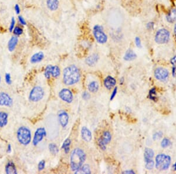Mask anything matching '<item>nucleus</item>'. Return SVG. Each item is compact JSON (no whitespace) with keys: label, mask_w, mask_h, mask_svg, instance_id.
I'll list each match as a JSON object with an SVG mask.
<instances>
[{"label":"nucleus","mask_w":176,"mask_h":174,"mask_svg":"<svg viewBox=\"0 0 176 174\" xmlns=\"http://www.w3.org/2000/svg\"><path fill=\"white\" fill-rule=\"evenodd\" d=\"M148 97L150 100H153V101H157V92L155 88H152L150 91H149V94H148Z\"/></svg>","instance_id":"29"},{"label":"nucleus","mask_w":176,"mask_h":174,"mask_svg":"<svg viewBox=\"0 0 176 174\" xmlns=\"http://www.w3.org/2000/svg\"><path fill=\"white\" fill-rule=\"evenodd\" d=\"M48 148H49V150L51 154H52L53 155H56L58 153V147L56 144H55L54 143H51L49 144Z\"/></svg>","instance_id":"30"},{"label":"nucleus","mask_w":176,"mask_h":174,"mask_svg":"<svg viewBox=\"0 0 176 174\" xmlns=\"http://www.w3.org/2000/svg\"><path fill=\"white\" fill-rule=\"evenodd\" d=\"M169 76V71L163 68H157L154 71V77L159 81H165Z\"/></svg>","instance_id":"10"},{"label":"nucleus","mask_w":176,"mask_h":174,"mask_svg":"<svg viewBox=\"0 0 176 174\" xmlns=\"http://www.w3.org/2000/svg\"><path fill=\"white\" fill-rule=\"evenodd\" d=\"M59 98L63 102L71 103L73 100L72 92L68 88H63L59 93Z\"/></svg>","instance_id":"9"},{"label":"nucleus","mask_w":176,"mask_h":174,"mask_svg":"<svg viewBox=\"0 0 176 174\" xmlns=\"http://www.w3.org/2000/svg\"><path fill=\"white\" fill-rule=\"evenodd\" d=\"M45 91L43 87L35 86L30 91L29 99L31 102H38L44 98Z\"/></svg>","instance_id":"6"},{"label":"nucleus","mask_w":176,"mask_h":174,"mask_svg":"<svg viewBox=\"0 0 176 174\" xmlns=\"http://www.w3.org/2000/svg\"><path fill=\"white\" fill-rule=\"evenodd\" d=\"M46 5L49 10L54 11L58 10L59 2L58 0H46Z\"/></svg>","instance_id":"16"},{"label":"nucleus","mask_w":176,"mask_h":174,"mask_svg":"<svg viewBox=\"0 0 176 174\" xmlns=\"http://www.w3.org/2000/svg\"><path fill=\"white\" fill-rule=\"evenodd\" d=\"M163 136V132L161 131H159L157 132H155L153 135V139L154 141H157L158 140H160Z\"/></svg>","instance_id":"35"},{"label":"nucleus","mask_w":176,"mask_h":174,"mask_svg":"<svg viewBox=\"0 0 176 174\" xmlns=\"http://www.w3.org/2000/svg\"><path fill=\"white\" fill-rule=\"evenodd\" d=\"M82 98L84 100H88V99H89L90 98V95L87 91H85V92H84L82 93Z\"/></svg>","instance_id":"41"},{"label":"nucleus","mask_w":176,"mask_h":174,"mask_svg":"<svg viewBox=\"0 0 176 174\" xmlns=\"http://www.w3.org/2000/svg\"><path fill=\"white\" fill-rule=\"evenodd\" d=\"M170 62L172 65V74L173 77L176 76V56L172 58Z\"/></svg>","instance_id":"31"},{"label":"nucleus","mask_w":176,"mask_h":174,"mask_svg":"<svg viewBox=\"0 0 176 174\" xmlns=\"http://www.w3.org/2000/svg\"><path fill=\"white\" fill-rule=\"evenodd\" d=\"M71 144V140L69 138H67L63 142L62 148L64 149V152L66 154H68L70 151V145Z\"/></svg>","instance_id":"28"},{"label":"nucleus","mask_w":176,"mask_h":174,"mask_svg":"<svg viewBox=\"0 0 176 174\" xmlns=\"http://www.w3.org/2000/svg\"><path fill=\"white\" fill-rule=\"evenodd\" d=\"M14 8L16 14L17 15L19 14V13H20V7H19V5H18V4H15Z\"/></svg>","instance_id":"45"},{"label":"nucleus","mask_w":176,"mask_h":174,"mask_svg":"<svg viewBox=\"0 0 176 174\" xmlns=\"http://www.w3.org/2000/svg\"><path fill=\"white\" fill-rule=\"evenodd\" d=\"M15 24V20L14 17H13L12 19H11V24H10V28H9L10 32H13V30L14 29Z\"/></svg>","instance_id":"40"},{"label":"nucleus","mask_w":176,"mask_h":174,"mask_svg":"<svg viewBox=\"0 0 176 174\" xmlns=\"http://www.w3.org/2000/svg\"><path fill=\"white\" fill-rule=\"evenodd\" d=\"M46 136V131L44 127H40L37 129L35 131L33 140L32 144L35 146H37L40 144L44 139V137Z\"/></svg>","instance_id":"8"},{"label":"nucleus","mask_w":176,"mask_h":174,"mask_svg":"<svg viewBox=\"0 0 176 174\" xmlns=\"http://www.w3.org/2000/svg\"><path fill=\"white\" fill-rule=\"evenodd\" d=\"M155 166L156 169L160 171H166L170 166L172 159L171 157L164 154H158L156 157Z\"/></svg>","instance_id":"4"},{"label":"nucleus","mask_w":176,"mask_h":174,"mask_svg":"<svg viewBox=\"0 0 176 174\" xmlns=\"http://www.w3.org/2000/svg\"><path fill=\"white\" fill-rule=\"evenodd\" d=\"M18 20H19V22H20V24H21L22 25H26V21L22 16H18Z\"/></svg>","instance_id":"44"},{"label":"nucleus","mask_w":176,"mask_h":174,"mask_svg":"<svg viewBox=\"0 0 176 174\" xmlns=\"http://www.w3.org/2000/svg\"><path fill=\"white\" fill-rule=\"evenodd\" d=\"M175 35L176 36V24L175 27Z\"/></svg>","instance_id":"50"},{"label":"nucleus","mask_w":176,"mask_h":174,"mask_svg":"<svg viewBox=\"0 0 176 174\" xmlns=\"http://www.w3.org/2000/svg\"><path fill=\"white\" fill-rule=\"evenodd\" d=\"M102 138L104 142L106 144H108L109 143H110V142L112 140V135L109 131H105L103 133V136L102 137Z\"/></svg>","instance_id":"27"},{"label":"nucleus","mask_w":176,"mask_h":174,"mask_svg":"<svg viewBox=\"0 0 176 174\" xmlns=\"http://www.w3.org/2000/svg\"><path fill=\"white\" fill-rule=\"evenodd\" d=\"M16 138L21 145H28L32 138L31 130L27 127H20L16 132Z\"/></svg>","instance_id":"3"},{"label":"nucleus","mask_w":176,"mask_h":174,"mask_svg":"<svg viewBox=\"0 0 176 174\" xmlns=\"http://www.w3.org/2000/svg\"><path fill=\"white\" fill-rule=\"evenodd\" d=\"M13 104V100L7 93L0 92V106L11 107Z\"/></svg>","instance_id":"11"},{"label":"nucleus","mask_w":176,"mask_h":174,"mask_svg":"<svg viewBox=\"0 0 176 174\" xmlns=\"http://www.w3.org/2000/svg\"><path fill=\"white\" fill-rule=\"evenodd\" d=\"M12 151V146L11 144H8V146H7V153H11Z\"/></svg>","instance_id":"47"},{"label":"nucleus","mask_w":176,"mask_h":174,"mask_svg":"<svg viewBox=\"0 0 176 174\" xmlns=\"http://www.w3.org/2000/svg\"><path fill=\"white\" fill-rule=\"evenodd\" d=\"M170 39V32L166 29L159 30L155 36V41L159 44L167 43Z\"/></svg>","instance_id":"7"},{"label":"nucleus","mask_w":176,"mask_h":174,"mask_svg":"<svg viewBox=\"0 0 176 174\" xmlns=\"http://www.w3.org/2000/svg\"><path fill=\"white\" fill-rule=\"evenodd\" d=\"M45 164H46V162L44 160H42L39 162L38 165V168L40 171L44 170V168L45 167Z\"/></svg>","instance_id":"39"},{"label":"nucleus","mask_w":176,"mask_h":174,"mask_svg":"<svg viewBox=\"0 0 176 174\" xmlns=\"http://www.w3.org/2000/svg\"><path fill=\"white\" fill-rule=\"evenodd\" d=\"M153 26H154L153 22H148L147 25V28L148 29H152L153 28Z\"/></svg>","instance_id":"46"},{"label":"nucleus","mask_w":176,"mask_h":174,"mask_svg":"<svg viewBox=\"0 0 176 174\" xmlns=\"http://www.w3.org/2000/svg\"><path fill=\"white\" fill-rule=\"evenodd\" d=\"M88 90L92 93H96L98 91L99 85L96 81H92L88 85Z\"/></svg>","instance_id":"24"},{"label":"nucleus","mask_w":176,"mask_h":174,"mask_svg":"<svg viewBox=\"0 0 176 174\" xmlns=\"http://www.w3.org/2000/svg\"><path fill=\"white\" fill-rule=\"evenodd\" d=\"M58 118L60 125L63 128L66 127L68 124L69 120V117L68 113L64 110H60L59 112Z\"/></svg>","instance_id":"12"},{"label":"nucleus","mask_w":176,"mask_h":174,"mask_svg":"<svg viewBox=\"0 0 176 174\" xmlns=\"http://www.w3.org/2000/svg\"><path fill=\"white\" fill-rule=\"evenodd\" d=\"M93 34L96 41L99 44H104L107 42L108 38L102 26L99 25H95L93 28Z\"/></svg>","instance_id":"5"},{"label":"nucleus","mask_w":176,"mask_h":174,"mask_svg":"<svg viewBox=\"0 0 176 174\" xmlns=\"http://www.w3.org/2000/svg\"><path fill=\"white\" fill-rule=\"evenodd\" d=\"M44 76L45 77V78H46L47 79H49L51 77V72H50V68H49V66H47V67L45 68V72H44Z\"/></svg>","instance_id":"38"},{"label":"nucleus","mask_w":176,"mask_h":174,"mask_svg":"<svg viewBox=\"0 0 176 174\" xmlns=\"http://www.w3.org/2000/svg\"><path fill=\"white\" fill-rule=\"evenodd\" d=\"M44 58V54L43 52H39L34 54L30 59L31 63H37L41 62Z\"/></svg>","instance_id":"17"},{"label":"nucleus","mask_w":176,"mask_h":174,"mask_svg":"<svg viewBox=\"0 0 176 174\" xmlns=\"http://www.w3.org/2000/svg\"><path fill=\"white\" fill-rule=\"evenodd\" d=\"M117 87H115V88H114V90H113V92H112V94H111V96H110V100H112L115 97V96H116V94H117Z\"/></svg>","instance_id":"43"},{"label":"nucleus","mask_w":176,"mask_h":174,"mask_svg":"<svg viewBox=\"0 0 176 174\" xmlns=\"http://www.w3.org/2000/svg\"><path fill=\"white\" fill-rule=\"evenodd\" d=\"M167 20L169 22L174 23L176 22V9H172L167 15Z\"/></svg>","instance_id":"25"},{"label":"nucleus","mask_w":176,"mask_h":174,"mask_svg":"<svg viewBox=\"0 0 176 174\" xmlns=\"http://www.w3.org/2000/svg\"><path fill=\"white\" fill-rule=\"evenodd\" d=\"M116 81L115 79L112 76H107L104 80V85L108 90H111L115 86Z\"/></svg>","instance_id":"14"},{"label":"nucleus","mask_w":176,"mask_h":174,"mask_svg":"<svg viewBox=\"0 0 176 174\" xmlns=\"http://www.w3.org/2000/svg\"><path fill=\"white\" fill-rule=\"evenodd\" d=\"M5 82L7 85H11L12 84V80H11V74L10 73H7L5 75Z\"/></svg>","instance_id":"36"},{"label":"nucleus","mask_w":176,"mask_h":174,"mask_svg":"<svg viewBox=\"0 0 176 174\" xmlns=\"http://www.w3.org/2000/svg\"><path fill=\"white\" fill-rule=\"evenodd\" d=\"M13 33L16 36H19L22 34L23 30L22 29H21L20 27H16L14 28V29L13 30Z\"/></svg>","instance_id":"37"},{"label":"nucleus","mask_w":176,"mask_h":174,"mask_svg":"<svg viewBox=\"0 0 176 174\" xmlns=\"http://www.w3.org/2000/svg\"><path fill=\"white\" fill-rule=\"evenodd\" d=\"M136 58L137 55L131 49H129L128 51H127L124 56V59L126 61H132Z\"/></svg>","instance_id":"23"},{"label":"nucleus","mask_w":176,"mask_h":174,"mask_svg":"<svg viewBox=\"0 0 176 174\" xmlns=\"http://www.w3.org/2000/svg\"><path fill=\"white\" fill-rule=\"evenodd\" d=\"M50 68V72L51 75L55 78L58 77L60 75V69L58 66H52V65H49Z\"/></svg>","instance_id":"22"},{"label":"nucleus","mask_w":176,"mask_h":174,"mask_svg":"<svg viewBox=\"0 0 176 174\" xmlns=\"http://www.w3.org/2000/svg\"><path fill=\"white\" fill-rule=\"evenodd\" d=\"M81 137L85 141L90 142L92 138V132L87 127L84 126L81 129Z\"/></svg>","instance_id":"13"},{"label":"nucleus","mask_w":176,"mask_h":174,"mask_svg":"<svg viewBox=\"0 0 176 174\" xmlns=\"http://www.w3.org/2000/svg\"><path fill=\"white\" fill-rule=\"evenodd\" d=\"M99 59V57L98 54H93L92 55L89 56L86 59L85 62L89 66H95L98 62Z\"/></svg>","instance_id":"15"},{"label":"nucleus","mask_w":176,"mask_h":174,"mask_svg":"<svg viewBox=\"0 0 176 174\" xmlns=\"http://www.w3.org/2000/svg\"><path fill=\"white\" fill-rule=\"evenodd\" d=\"M80 78V71L75 65H71L63 70V80L66 85L71 86L77 83L79 81Z\"/></svg>","instance_id":"2"},{"label":"nucleus","mask_w":176,"mask_h":174,"mask_svg":"<svg viewBox=\"0 0 176 174\" xmlns=\"http://www.w3.org/2000/svg\"><path fill=\"white\" fill-rule=\"evenodd\" d=\"M135 44L138 48H141L142 47V43H141V40L140 38L136 37L135 39Z\"/></svg>","instance_id":"42"},{"label":"nucleus","mask_w":176,"mask_h":174,"mask_svg":"<svg viewBox=\"0 0 176 174\" xmlns=\"http://www.w3.org/2000/svg\"><path fill=\"white\" fill-rule=\"evenodd\" d=\"M5 173L7 174H16L17 170L14 163L13 162H9L5 166Z\"/></svg>","instance_id":"19"},{"label":"nucleus","mask_w":176,"mask_h":174,"mask_svg":"<svg viewBox=\"0 0 176 174\" xmlns=\"http://www.w3.org/2000/svg\"><path fill=\"white\" fill-rule=\"evenodd\" d=\"M18 42V39L16 36H12L9 40L8 43V51L11 52H13L16 48V46Z\"/></svg>","instance_id":"18"},{"label":"nucleus","mask_w":176,"mask_h":174,"mask_svg":"<svg viewBox=\"0 0 176 174\" xmlns=\"http://www.w3.org/2000/svg\"><path fill=\"white\" fill-rule=\"evenodd\" d=\"M154 155V152L153 150L149 148H146L144 152V159L145 162L148 161L153 160Z\"/></svg>","instance_id":"20"},{"label":"nucleus","mask_w":176,"mask_h":174,"mask_svg":"<svg viewBox=\"0 0 176 174\" xmlns=\"http://www.w3.org/2000/svg\"><path fill=\"white\" fill-rule=\"evenodd\" d=\"M98 144L99 146L100 147V148L103 151H105L106 149V144L104 142L102 137H101L98 139Z\"/></svg>","instance_id":"33"},{"label":"nucleus","mask_w":176,"mask_h":174,"mask_svg":"<svg viewBox=\"0 0 176 174\" xmlns=\"http://www.w3.org/2000/svg\"><path fill=\"white\" fill-rule=\"evenodd\" d=\"M123 174H135V173L133 170H127V171L123 172Z\"/></svg>","instance_id":"48"},{"label":"nucleus","mask_w":176,"mask_h":174,"mask_svg":"<svg viewBox=\"0 0 176 174\" xmlns=\"http://www.w3.org/2000/svg\"><path fill=\"white\" fill-rule=\"evenodd\" d=\"M8 115L4 112H0V127H5L8 123Z\"/></svg>","instance_id":"21"},{"label":"nucleus","mask_w":176,"mask_h":174,"mask_svg":"<svg viewBox=\"0 0 176 174\" xmlns=\"http://www.w3.org/2000/svg\"><path fill=\"white\" fill-rule=\"evenodd\" d=\"M87 159V155L84 150L75 148L71 152L70 157V165L71 170L76 172L84 165Z\"/></svg>","instance_id":"1"},{"label":"nucleus","mask_w":176,"mask_h":174,"mask_svg":"<svg viewBox=\"0 0 176 174\" xmlns=\"http://www.w3.org/2000/svg\"><path fill=\"white\" fill-rule=\"evenodd\" d=\"M154 164H155V163H154V161L153 160H150V161L146 162L145 167L148 170H151L154 167Z\"/></svg>","instance_id":"34"},{"label":"nucleus","mask_w":176,"mask_h":174,"mask_svg":"<svg viewBox=\"0 0 176 174\" xmlns=\"http://www.w3.org/2000/svg\"><path fill=\"white\" fill-rule=\"evenodd\" d=\"M172 143H171V141L167 138H164L161 142V146L162 148H167L168 146H169L170 145H171Z\"/></svg>","instance_id":"32"},{"label":"nucleus","mask_w":176,"mask_h":174,"mask_svg":"<svg viewBox=\"0 0 176 174\" xmlns=\"http://www.w3.org/2000/svg\"><path fill=\"white\" fill-rule=\"evenodd\" d=\"M173 170L175 171H176V162L173 164Z\"/></svg>","instance_id":"49"},{"label":"nucleus","mask_w":176,"mask_h":174,"mask_svg":"<svg viewBox=\"0 0 176 174\" xmlns=\"http://www.w3.org/2000/svg\"><path fill=\"white\" fill-rule=\"evenodd\" d=\"M1 77L0 76V83H1Z\"/></svg>","instance_id":"51"},{"label":"nucleus","mask_w":176,"mask_h":174,"mask_svg":"<svg viewBox=\"0 0 176 174\" xmlns=\"http://www.w3.org/2000/svg\"><path fill=\"white\" fill-rule=\"evenodd\" d=\"M76 174H91L90 168L88 164H84L79 170L75 172Z\"/></svg>","instance_id":"26"}]
</instances>
